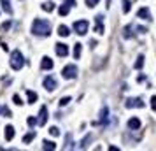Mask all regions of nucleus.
Returning a JSON list of instances; mask_svg holds the SVG:
<instances>
[{"label": "nucleus", "mask_w": 156, "mask_h": 151, "mask_svg": "<svg viewBox=\"0 0 156 151\" xmlns=\"http://www.w3.org/2000/svg\"><path fill=\"white\" fill-rule=\"evenodd\" d=\"M32 33L37 35V37H49L51 35V23L46 20H33L32 25Z\"/></svg>", "instance_id": "nucleus-1"}, {"label": "nucleus", "mask_w": 156, "mask_h": 151, "mask_svg": "<svg viewBox=\"0 0 156 151\" xmlns=\"http://www.w3.org/2000/svg\"><path fill=\"white\" fill-rule=\"evenodd\" d=\"M26 63V60L23 58V55H21V51L20 49H14L12 53H11V61H9V65H11V69H14V71H20L21 67Z\"/></svg>", "instance_id": "nucleus-2"}, {"label": "nucleus", "mask_w": 156, "mask_h": 151, "mask_svg": "<svg viewBox=\"0 0 156 151\" xmlns=\"http://www.w3.org/2000/svg\"><path fill=\"white\" fill-rule=\"evenodd\" d=\"M62 76L65 77V79H75V77H77V67H75L74 63L65 65L63 71H62Z\"/></svg>", "instance_id": "nucleus-3"}, {"label": "nucleus", "mask_w": 156, "mask_h": 151, "mask_svg": "<svg viewBox=\"0 0 156 151\" xmlns=\"http://www.w3.org/2000/svg\"><path fill=\"white\" fill-rule=\"evenodd\" d=\"M88 28H90V23L86 20H79L74 23V30H75V33H79V35H84L88 32Z\"/></svg>", "instance_id": "nucleus-4"}, {"label": "nucleus", "mask_w": 156, "mask_h": 151, "mask_svg": "<svg viewBox=\"0 0 156 151\" xmlns=\"http://www.w3.org/2000/svg\"><path fill=\"white\" fill-rule=\"evenodd\" d=\"M44 88L47 91H54L58 88V83H56V79L53 76H47V77H44Z\"/></svg>", "instance_id": "nucleus-5"}, {"label": "nucleus", "mask_w": 156, "mask_h": 151, "mask_svg": "<svg viewBox=\"0 0 156 151\" xmlns=\"http://www.w3.org/2000/svg\"><path fill=\"white\" fill-rule=\"evenodd\" d=\"M37 123H39L41 127H44V125L47 123V107H46V105H42L41 109H39V118H37Z\"/></svg>", "instance_id": "nucleus-6"}, {"label": "nucleus", "mask_w": 156, "mask_h": 151, "mask_svg": "<svg viewBox=\"0 0 156 151\" xmlns=\"http://www.w3.org/2000/svg\"><path fill=\"white\" fill-rule=\"evenodd\" d=\"M54 51H56V55H58V56H67V55H69V46H67V44H63V42H58V44H56V46H54Z\"/></svg>", "instance_id": "nucleus-7"}, {"label": "nucleus", "mask_w": 156, "mask_h": 151, "mask_svg": "<svg viewBox=\"0 0 156 151\" xmlns=\"http://www.w3.org/2000/svg\"><path fill=\"white\" fill-rule=\"evenodd\" d=\"M95 21H96V25H95V32H96L98 35H102V33H104V16H102V14L95 16Z\"/></svg>", "instance_id": "nucleus-8"}, {"label": "nucleus", "mask_w": 156, "mask_h": 151, "mask_svg": "<svg viewBox=\"0 0 156 151\" xmlns=\"http://www.w3.org/2000/svg\"><path fill=\"white\" fill-rule=\"evenodd\" d=\"M53 67H54V61H53L49 56H44L41 60V69L42 71H51Z\"/></svg>", "instance_id": "nucleus-9"}, {"label": "nucleus", "mask_w": 156, "mask_h": 151, "mask_svg": "<svg viewBox=\"0 0 156 151\" xmlns=\"http://www.w3.org/2000/svg\"><path fill=\"white\" fill-rule=\"evenodd\" d=\"M125 105L128 109H132V107H144V102L140 100V99H128L125 102Z\"/></svg>", "instance_id": "nucleus-10"}, {"label": "nucleus", "mask_w": 156, "mask_h": 151, "mask_svg": "<svg viewBox=\"0 0 156 151\" xmlns=\"http://www.w3.org/2000/svg\"><path fill=\"white\" fill-rule=\"evenodd\" d=\"M137 16H139V18H140V20H151V11L147 9V7H140V9H139V12H137Z\"/></svg>", "instance_id": "nucleus-11"}, {"label": "nucleus", "mask_w": 156, "mask_h": 151, "mask_svg": "<svg viewBox=\"0 0 156 151\" xmlns=\"http://www.w3.org/2000/svg\"><path fill=\"white\" fill-rule=\"evenodd\" d=\"M128 128L130 130H139L140 128V120L139 118H130L128 120Z\"/></svg>", "instance_id": "nucleus-12"}, {"label": "nucleus", "mask_w": 156, "mask_h": 151, "mask_svg": "<svg viewBox=\"0 0 156 151\" xmlns=\"http://www.w3.org/2000/svg\"><path fill=\"white\" fill-rule=\"evenodd\" d=\"M14 135H16L14 127H12V125H7V127H5V141H12Z\"/></svg>", "instance_id": "nucleus-13"}, {"label": "nucleus", "mask_w": 156, "mask_h": 151, "mask_svg": "<svg viewBox=\"0 0 156 151\" xmlns=\"http://www.w3.org/2000/svg\"><path fill=\"white\" fill-rule=\"evenodd\" d=\"M2 4V9L5 11L7 14H12V5H11V0H0Z\"/></svg>", "instance_id": "nucleus-14"}, {"label": "nucleus", "mask_w": 156, "mask_h": 151, "mask_svg": "<svg viewBox=\"0 0 156 151\" xmlns=\"http://www.w3.org/2000/svg\"><path fill=\"white\" fill-rule=\"evenodd\" d=\"M26 100H28V104H35L37 102V93L32 90H26Z\"/></svg>", "instance_id": "nucleus-15"}, {"label": "nucleus", "mask_w": 156, "mask_h": 151, "mask_svg": "<svg viewBox=\"0 0 156 151\" xmlns=\"http://www.w3.org/2000/svg\"><path fill=\"white\" fill-rule=\"evenodd\" d=\"M133 25H126L125 27V30H123V37L125 39H130V37H133Z\"/></svg>", "instance_id": "nucleus-16"}, {"label": "nucleus", "mask_w": 156, "mask_h": 151, "mask_svg": "<svg viewBox=\"0 0 156 151\" xmlns=\"http://www.w3.org/2000/svg\"><path fill=\"white\" fill-rule=\"evenodd\" d=\"M58 35H62V37H69V35H70V30H69V27H65V25H60V27H58Z\"/></svg>", "instance_id": "nucleus-17"}, {"label": "nucleus", "mask_w": 156, "mask_h": 151, "mask_svg": "<svg viewBox=\"0 0 156 151\" xmlns=\"http://www.w3.org/2000/svg\"><path fill=\"white\" fill-rule=\"evenodd\" d=\"M42 149L53 151V149H56V144H54L53 141H44V142H42Z\"/></svg>", "instance_id": "nucleus-18"}, {"label": "nucleus", "mask_w": 156, "mask_h": 151, "mask_svg": "<svg viewBox=\"0 0 156 151\" xmlns=\"http://www.w3.org/2000/svg\"><path fill=\"white\" fill-rule=\"evenodd\" d=\"M109 120V109L107 107H102V111H100V123H105V121Z\"/></svg>", "instance_id": "nucleus-19"}, {"label": "nucleus", "mask_w": 156, "mask_h": 151, "mask_svg": "<svg viewBox=\"0 0 156 151\" xmlns=\"http://www.w3.org/2000/svg\"><path fill=\"white\" fill-rule=\"evenodd\" d=\"M81 49H83V44H79V42H77V44L74 46V58H75V60H79V58H81Z\"/></svg>", "instance_id": "nucleus-20"}, {"label": "nucleus", "mask_w": 156, "mask_h": 151, "mask_svg": "<svg viewBox=\"0 0 156 151\" xmlns=\"http://www.w3.org/2000/svg\"><path fill=\"white\" fill-rule=\"evenodd\" d=\"M33 139H35V132H28V134H25V135H23V142H25V144L32 142Z\"/></svg>", "instance_id": "nucleus-21"}, {"label": "nucleus", "mask_w": 156, "mask_h": 151, "mask_svg": "<svg viewBox=\"0 0 156 151\" xmlns=\"http://www.w3.org/2000/svg\"><path fill=\"white\" fill-rule=\"evenodd\" d=\"M58 12H60V16H67V14L70 12V5H69V4H63L62 7L58 9Z\"/></svg>", "instance_id": "nucleus-22"}, {"label": "nucleus", "mask_w": 156, "mask_h": 151, "mask_svg": "<svg viewBox=\"0 0 156 151\" xmlns=\"http://www.w3.org/2000/svg\"><path fill=\"white\" fill-rule=\"evenodd\" d=\"M42 9L46 11V12H51V11L54 9V4H53L51 0H47V2H44V4H42Z\"/></svg>", "instance_id": "nucleus-23"}, {"label": "nucleus", "mask_w": 156, "mask_h": 151, "mask_svg": "<svg viewBox=\"0 0 156 151\" xmlns=\"http://www.w3.org/2000/svg\"><path fill=\"white\" fill-rule=\"evenodd\" d=\"M74 146H72V135L69 134L67 135V139H65V146H63V149H72Z\"/></svg>", "instance_id": "nucleus-24"}, {"label": "nucleus", "mask_w": 156, "mask_h": 151, "mask_svg": "<svg viewBox=\"0 0 156 151\" xmlns=\"http://www.w3.org/2000/svg\"><path fill=\"white\" fill-rule=\"evenodd\" d=\"M142 67H144V56H142V55H140V56H139V58H137L135 65H133V69H137V71H139V69H142Z\"/></svg>", "instance_id": "nucleus-25"}, {"label": "nucleus", "mask_w": 156, "mask_h": 151, "mask_svg": "<svg viewBox=\"0 0 156 151\" xmlns=\"http://www.w3.org/2000/svg\"><path fill=\"white\" fill-rule=\"evenodd\" d=\"M0 114H4L5 118H11V116H12L11 111H9V107H5V105H0Z\"/></svg>", "instance_id": "nucleus-26"}, {"label": "nucleus", "mask_w": 156, "mask_h": 151, "mask_svg": "<svg viewBox=\"0 0 156 151\" xmlns=\"http://www.w3.org/2000/svg\"><path fill=\"white\" fill-rule=\"evenodd\" d=\"M91 137H93V135L90 134V135H86V137H84L83 141H81V148H83V149H84V148H86V146H88V142L91 141Z\"/></svg>", "instance_id": "nucleus-27"}, {"label": "nucleus", "mask_w": 156, "mask_h": 151, "mask_svg": "<svg viewBox=\"0 0 156 151\" xmlns=\"http://www.w3.org/2000/svg\"><path fill=\"white\" fill-rule=\"evenodd\" d=\"M130 9H132V5H130V0H123V12H130Z\"/></svg>", "instance_id": "nucleus-28"}, {"label": "nucleus", "mask_w": 156, "mask_h": 151, "mask_svg": "<svg viewBox=\"0 0 156 151\" xmlns=\"http://www.w3.org/2000/svg\"><path fill=\"white\" fill-rule=\"evenodd\" d=\"M11 25H12V21H5V23H4V25H2V27H0V32H7L11 28Z\"/></svg>", "instance_id": "nucleus-29"}, {"label": "nucleus", "mask_w": 156, "mask_h": 151, "mask_svg": "<svg viewBox=\"0 0 156 151\" xmlns=\"http://www.w3.org/2000/svg\"><path fill=\"white\" fill-rule=\"evenodd\" d=\"M49 134H51L53 137H58V135H60V128H58V127H51V128H49Z\"/></svg>", "instance_id": "nucleus-30"}, {"label": "nucleus", "mask_w": 156, "mask_h": 151, "mask_svg": "<svg viewBox=\"0 0 156 151\" xmlns=\"http://www.w3.org/2000/svg\"><path fill=\"white\" fill-rule=\"evenodd\" d=\"M12 102H14V104H16V105H23V102H21L20 95H14V97H12Z\"/></svg>", "instance_id": "nucleus-31"}, {"label": "nucleus", "mask_w": 156, "mask_h": 151, "mask_svg": "<svg viewBox=\"0 0 156 151\" xmlns=\"http://www.w3.org/2000/svg\"><path fill=\"white\" fill-rule=\"evenodd\" d=\"M98 2H100V0H86V5H88V7H95Z\"/></svg>", "instance_id": "nucleus-32"}, {"label": "nucleus", "mask_w": 156, "mask_h": 151, "mask_svg": "<svg viewBox=\"0 0 156 151\" xmlns=\"http://www.w3.org/2000/svg\"><path fill=\"white\" fill-rule=\"evenodd\" d=\"M69 102H70V97H63L62 100H60V105H67Z\"/></svg>", "instance_id": "nucleus-33"}, {"label": "nucleus", "mask_w": 156, "mask_h": 151, "mask_svg": "<svg viewBox=\"0 0 156 151\" xmlns=\"http://www.w3.org/2000/svg\"><path fill=\"white\" fill-rule=\"evenodd\" d=\"M151 107H153V111H156V95L151 97Z\"/></svg>", "instance_id": "nucleus-34"}, {"label": "nucleus", "mask_w": 156, "mask_h": 151, "mask_svg": "<svg viewBox=\"0 0 156 151\" xmlns=\"http://www.w3.org/2000/svg\"><path fill=\"white\" fill-rule=\"evenodd\" d=\"M26 123H28L30 127H33V125L37 123V120H35V118H28V120H26Z\"/></svg>", "instance_id": "nucleus-35"}, {"label": "nucleus", "mask_w": 156, "mask_h": 151, "mask_svg": "<svg viewBox=\"0 0 156 151\" xmlns=\"http://www.w3.org/2000/svg\"><path fill=\"white\" fill-rule=\"evenodd\" d=\"M65 4H69V5L72 7V5H75V0H65Z\"/></svg>", "instance_id": "nucleus-36"}, {"label": "nucleus", "mask_w": 156, "mask_h": 151, "mask_svg": "<svg viewBox=\"0 0 156 151\" xmlns=\"http://www.w3.org/2000/svg\"><path fill=\"white\" fill-rule=\"evenodd\" d=\"M2 49H4V51H9V48H7V44H5V42H2Z\"/></svg>", "instance_id": "nucleus-37"}]
</instances>
